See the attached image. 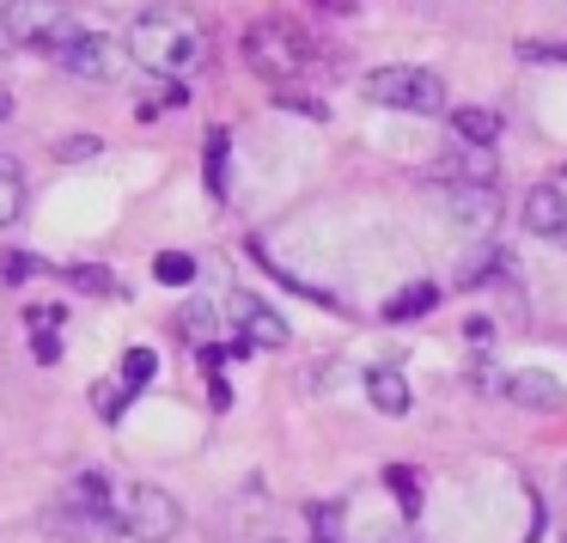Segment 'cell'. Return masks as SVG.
<instances>
[{
    "instance_id": "5b68a950",
    "label": "cell",
    "mask_w": 567,
    "mask_h": 543,
    "mask_svg": "<svg viewBox=\"0 0 567 543\" xmlns=\"http://www.w3.org/2000/svg\"><path fill=\"white\" fill-rule=\"evenodd\" d=\"M0 31H7V43H38V50H62L80 38L68 0H13L0 13Z\"/></svg>"
},
{
    "instance_id": "52a82bcc",
    "label": "cell",
    "mask_w": 567,
    "mask_h": 543,
    "mask_svg": "<svg viewBox=\"0 0 567 543\" xmlns=\"http://www.w3.org/2000/svg\"><path fill=\"white\" fill-rule=\"evenodd\" d=\"M55 62H62L74 80H99V86L123 74V50H116L111 38H99V31H80L74 43H62V50H55Z\"/></svg>"
},
{
    "instance_id": "7a4b0ae2",
    "label": "cell",
    "mask_w": 567,
    "mask_h": 543,
    "mask_svg": "<svg viewBox=\"0 0 567 543\" xmlns=\"http://www.w3.org/2000/svg\"><path fill=\"white\" fill-rule=\"evenodd\" d=\"M245 62L257 68L262 80H293L318 62V43L293 25V19H257L245 31Z\"/></svg>"
},
{
    "instance_id": "4fadbf2b",
    "label": "cell",
    "mask_w": 567,
    "mask_h": 543,
    "mask_svg": "<svg viewBox=\"0 0 567 543\" xmlns=\"http://www.w3.org/2000/svg\"><path fill=\"white\" fill-rule=\"evenodd\" d=\"M367 397H372V409L379 416H409V379L396 367H379L367 379Z\"/></svg>"
},
{
    "instance_id": "d4e9b609",
    "label": "cell",
    "mask_w": 567,
    "mask_h": 543,
    "mask_svg": "<svg viewBox=\"0 0 567 543\" xmlns=\"http://www.w3.org/2000/svg\"><path fill=\"white\" fill-rule=\"evenodd\" d=\"M92 397H99V416H116V385H99Z\"/></svg>"
},
{
    "instance_id": "ac0fdd59",
    "label": "cell",
    "mask_w": 567,
    "mask_h": 543,
    "mask_svg": "<svg viewBox=\"0 0 567 543\" xmlns=\"http://www.w3.org/2000/svg\"><path fill=\"white\" fill-rule=\"evenodd\" d=\"M159 372V360H153V348H128V360H123V385L128 391H141V385Z\"/></svg>"
},
{
    "instance_id": "cb8c5ba5",
    "label": "cell",
    "mask_w": 567,
    "mask_h": 543,
    "mask_svg": "<svg viewBox=\"0 0 567 543\" xmlns=\"http://www.w3.org/2000/svg\"><path fill=\"white\" fill-rule=\"evenodd\" d=\"M25 269H31V263L19 257V250H13V257H0V275H7V281H19V275H25Z\"/></svg>"
},
{
    "instance_id": "3957f363",
    "label": "cell",
    "mask_w": 567,
    "mask_h": 543,
    "mask_svg": "<svg viewBox=\"0 0 567 543\" xmlns=\"http://www.w3.org/2000/svg\"><path fill=\"white\" fill-rule=\"evenodd\" d=\"M367 104H384V111L403 116H440L445 111V80L427 74V68H379V74L360 80Z\"/></svg>"
},
{
    "instance_id": "603a6c76",
    "label": "cell",
    "mask_w": 567,
    "mask_h": 543,
    "mask_svg": "<svg viewBox=\"0 0 567 543\" xmlns=\"http://www.w3.org/2000/svg\"><path fill=\"white\" fill-rule=\"evenodd\" d=\"M31 348H38V360H43V367H55V360H62V342H55L50 330H43V336H38V342H31Z\"/></svg>"
},
{
    "instance_id": "ba28073f",
    "label": "cell",
    "mask_w": 567,
    "mask_h": 543,
    "mask_svg": "<svg viewBox=\"0 0 567 543\" xmlns=\"http://www.w3.org/2000/svg\"><path fill=\"white\" fill-rule=\"evenodd\" d=\"M445 214H452V226H464V233L488 238L494 226H501V196H494L488 184H445L440 189Z\"/></svg>"
},
{
    "instance_id": "2e32d148",
    "label": "cell",
    "mask_w": 567,
    "mask_h": 543,
    "mask_svg": "<svg viewBox=\"0 0 567 543\" xmlns=\"http://www.w3.org/2000/svg\"><path fill=\"white\" fill-rule=\"evenodd\" d=\"M25 214V172L0 153V226H13Z\"/></svg>"
},
{
    "instance_id": "9c48e42d",
    "label": "cell",
    "mask_w": 567,
    "mask_h": 543,
    "mask_svg": "<svg viewBox=\"0 0 567 543\" xmlns=\"http://www.w3.org/2000/svg\"><path fill=\"white\" fill-rule=\"evenodd\" d=\"M501 391H506V403L537 409V416H555V409H567V385L555 379V372H543V367H518V372H506Z\"/></svg>"
},
{
    "instance_id": "4316f807",
    "label": "cell",
    "mask_w": 567,
    "mask_h": 543,
    "mask_svg": "<svg viewBox=\"0 0 567 543\" xmlns=\"http://www.w3.org/2000/svg\"><path fill=\"white\" fill-rule=\"evenodd\" d=\"M0 43H7V31H0Z\"/></svg>"
},
{
    "instance_id": "30bf717a",
    "label": "cell",
    "mask_w": 567,
    "mask_h": 543,
    "mask_svg": "<svg viewBox=\"0 0 567 543\" xmlns=\"http://www.w3.org/2000/svg\"><path fill=\"white\" fill-rule=\"evenodd\" d=\"M518 221L530 226L537 238H549V245H567V196L555 184H537L525 196V208H518Z\"/></svg>"
},
{
    "instance_id": "9a60e30c",
    "label": "cell",
    "mask_w": 567,
    "mask_h": 543,
    "mask_svg": "<svg viewBox=\"0 0 567 543\" xmlns=\"http://www.w3.org/2000/svg\"><path fill=\"white\" fill-rule=\"evenodd\" d=\"M433 306H440V287H433V281H415V287H403V294H396L391 306H384V318H391V324H403V318H427Z\"/></svg>"
},
{
    "instance_id": "83f0119b",
    "label": "cell",
    "mask_w": 567,
    "mask_h": 543,
    "mask_svg": "<svg viewBox=\"0 0 567 543\" xmlns=\"http://www.w3.org/2000/svg\"><path fill=\"white\" fill-rule=\"evenodd\" d=\"M561 489H567V477H561Z\"/></svg>"
},
{
    "instance_id": "7402d4cb",
    "label": "cell",
    "mask_w": 567,
    "mask_h": 543,
    "mask_svg": "<svg viewBox=\"0 0 567 543\" xmlns=\"http://www.w3.org/2000/svg\"><path fill=\"white\" fill-rule=\"evenodd\" d=\"M99 153H104L99 135H68V141H55V160H99Z\"/></svg>"
},
{
    "instance_id": "6da1fadb",
    "label": "cell",
    "mask_w": 567,
    "mask_h": 543,
    "mask_svg": "<svg viewBox=\"0 0 567 543\" xmlns=\"http://www.w3.org/2000/svg\"><path fill=\"white\" fill-rule=\"evenodd\" d=\"M123 50H128V62H141L147 74L184 80L208 62V31H202V19L189 13V7H153V13H141L135 25H128Z\"/></svg>"
},
{
    "instance_id": "e0dca14e",
    "label": "cell",
    "mask_w": 567,
    "mask_h": 543,
    "mask_svg": "<svg viewBox=\"0 0 567 543\" xmlns=\"http://www.w3.org/2000/svg\"><path fill=\"white\" fill-rule=\"evenodd\" d=\"M153 275H159L165 287H184L189 275H196V257H184V250H165V257L153 263Z\"/></svg>"
},
{
    "instance_id": "7c38bea8",
    "label": "cell",
    "mask_w": 567,
    "mask_h": 543,
    "mask_svg": "<svg viewBox=\"0 0 567 543\" xmlns=\"http://www.w3.org/2000/svg\"><path fill=\"white\" fill-rule=\"evenodd\" d=\"M452 135L464 141V147H494V141H501V116L482 111V104H457V111H452Z\"/></svg>"
},
{
    "instance_id": "8fae6325",
    "label": "cell",
    "mask_w": 567,
    "mask_h": 543,
    "mask_svg": "<svg viewBox=\"0 0 567 543\" xmlns=\"http://www.w3.org/2000/svg\"><path fill=\"white\" fill-rule=\"evenodd\" d=\"M68 501H74V513H86V519H104V525H111V506H116V494L104 489V477H99V470H80V477L68 482Z\"/></svg>"
},
{
    "instance_id": "8992f818",
    "label": "cell",
    "mask_w": 567,
    "mask_h": 543,
    "mask_svg": "<svg viewBox=\"0 0 567 543\" xmlns=\"http://www.w3.org/2000/svg\"><path fill=\"white\" fill-rule=\"evenodd\" d=\"M220 311L238 324V336H245L250 348H281L287 336H293V330H287V318H281V311H275L269 299L245 294V287H238V294H226V299H220Z\"/></svg>"
},
{
    "instance_id": "277c9868",
    "label": "cell",
    "mask_w": 567,
    "mask_h": 543,
    "mask_svg": "<svg viewBox=\"0 0 567 543\" xmlns=\"http://www.w3.org/2000/svg\"><path fill=\"white\" fill-rule=\"evenodd\" d=\"M111 525L128 531V537H141V543H165V537H177L184 513H177V501L165 489H153V482H128V489H116Z\"/></svg>"
},
{
    "instance_id": "484cf974",
    "label": "cell",
    "mask_w": 567,
    "mask_h": 543,
    "mask_svg": "<svg viewBox=\"0 0 567 543\" xmlns=\"http://www.w3.org/2000/svg\"><path fill=\"white\" fill-rule=\"evenodd\" d=\"M7 116H13V99H7V92H0V123H7Z\"/></svg>"
},
{
    "instance_id": "44dd1931",
    "label": "cell",
    "mask_w": 567,
    "mask_h": 543,
    "mask_svg": "<svg viewBox=\"0 0 567 543\" xmlns=\"http://www.w3.org/2000/svg\"><path fill=\"white\" fill-rule=\"evenodd\" d=\"M68 281H74L80 294H116V275L111 269H92V263H86V269H68Z\"/></svg>"
},
{
    "instance_id": "ffe728a7",
    "label": "cell",
    "mask_w": 567,
    "mask_h": 543,
    "mask_svg": "<svg viewBox=\"0 0 567 543\" xmlns=\"http://www.w3.org/2000/svg\"><path fill=\"white\" fill-rule=\"evenodd\" d=\"M208 189H214V196H226V129H214V135H208Z\"/></svg>"
},
{
    "instance_id": "d6986e66",
    "label": "cell",
    "mask_w": 567,
    "mask_h": 543,
    "mask_svg": "<svg viewBox=\"0 0 567 543\" xmlns=\"http://www.w3.org/2000/svg\"><path fill=\"white\" fill-rule=\"evenodd\" d=\"M384 482L396 489V501H403V513H421V482H415V470L391 464V470H384Z\"/></svg>"
},
{
    "instance_id": "5bb4252c",
    "label": "cell",
    "mask_w": 567,
    "mask_h": 543,
    "mask_svg": "<svg viewBox=\"0 0 567 543\" xmlns=\"http://www.w3.org/2000/svg\"><path fill=\"white\" fill-rule=\"evenodd\" d=\"M440 172H445V184H488V177H494V153L488 147H464V153H452Z\"/></svg>"
}]
</instances>
